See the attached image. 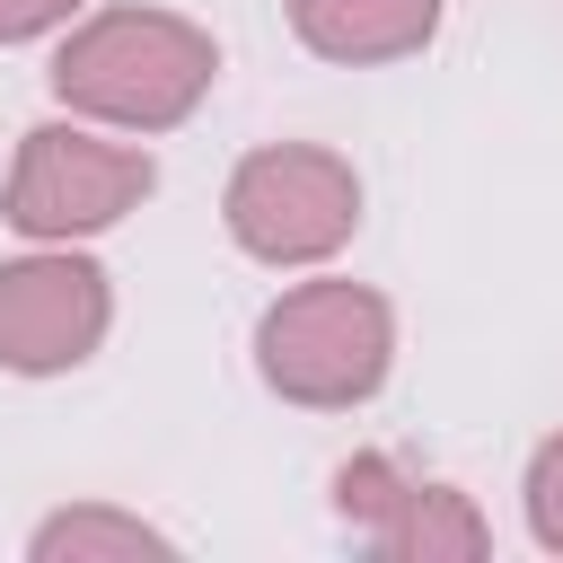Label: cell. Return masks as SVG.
I'll list each match as a JSON object with an SVG mask.
<instances>
[{
    "label": "cell",
    "instance_id": "obj_1",
    "mask_svg": "<svg viewBox=\"0 0 563 563\" xmlns=\"http://www.w3.org/2000/svg\"><path fill=\"white\" fill-rule=\"evenodd\" d=\"M53 97L79 114V123H106V132H176L211 79H220V44L211 26L176 18V9H97L62 35L53 53Z\"/></svg>",
    "mask_w": 563,
    "mask_h": 563
},
{
    "label": "cell",
    "instance_id": "obj_2",
    "mask_svg": "<svg viewBox=\"0 0 563 563\" xmlns=\"http://www.w3.org/2000/svg\"><path fill=\"white\" fill-rule=\"evenodd\" d=\"M396 369V308L369 282H299L255 317V378L282 405L352 413Z\"/></svg>",
    "mask_w": 563,
    "mask_h": 563
},
{
    "label": "cell",
    "instance_id": "obj_3",
    "mask_svg": "<svg viewBox=\"0 0 563 563\" xmlns=\"http://www.w3.org/2000/svg\"><path fill=\"white\" fill-rule=\"evenodd\" d=\"M220 220L273 273L282 264H325L361 229V176H352V158H334L317 141H264L229 167Z\"/></svg>",
    "mask_w": 563,
    "mask_h": 563
},
{
    "label": "cell",
    "instance_id": "obj_4",
    "mask_svg": "<svg viewBox=\"0 0 563 563\" xmlns=\"http://www.w3.org/2000/svg\"><path fill=\"white\" fill-rule=\"evenodd\" d=\"M150 185H158L150 150L97 141L88 123H35V132L18 141L0 220L26 229V238H44V246H70V238H97V229H114L123 211H141Z\"/></svg>",
    "mask_w": 563,
    "mask_h": 563
},
{
    "label": "cell",
    "instance_id": "obj_5",
    "mask_svg": "<svg viewBox=\"0 0 563 563\" xmlns=\"http://www.w3.org/2000/svg\"><path fill=\"white\" fill-rule=\"evenodd\" d=\"M106 325H114L106 264H88L70 246H44V255L0 264V369L62 378V369H79L106 343Z\"/></svg>",
    "mask_w": 563,
    "mask_h": 563
},
{
    "label": "cell",
    "instance_id": "obj_6",
    "mask_svg": "<svg viewBox=\"0 0 563 563\" xmlns=\"http://www.w3.org/2000/svg\"><path fill=\"white\" fill-rule=\"evenodd\" d=\"M334 510L387 554V563H475L493 545L484 510L457 493V484H422L405 475L396 457H343L334 466Z\"/></svg>",
    "mask_w": 563,
    "mask_h": 563
},
{
    "label": "cell",
    "instance_id": "obj_7",
    "mask_svg": "<svg viewBox=\"0 0 563 563\" xmlns=\"http://www.w3.org/2000/svg\"><path fill=\"white\" fill-rule=\"evenodd\" d=\"M282 9H290V35L343 70L405 62L440 35V0H282Z\"/></svg>",
    "mask_w": 563,
    "mask_h": 563
},
{
    "label": "cell",
    "instance_id": "obj_8",
    "mask_svg": "<svg viewBox=\"0 0 563 563\" xmlns=\"http://www.w3.org/2000/svg\"><path fill=\"white\" fill-rule=\"evenodd\" d=\"M35 563H141V554H167V537L132 510H106V501H79V510H53L35 537H26Z\"/></svg>",
    "mask_w": 563,
    "mask_h": 563
},
{
    "label": "cell",
    "instance_id": "obj_9",
    "mask_svg": "<svg viewBox=\"0 0 563 563\" xmlns=\"http://www.w3.org/2000/svg\"><path fill=\"white\" fill-rule=\"evenodd\" d=\"M528 537L545 554H563V431L537 440V457H528Z\"/></svg>",
    "mask_w": 563,
    "mask_h": 563
},
{
    "label": "cell",
    "instance_id": "obj_10",
    "mask_svg": "<svg viewBox=\"0 0 563 563\" xmlns=\"http://www.w3.org/2000/svg\"><path fill=\"white\" fill-rule=\"evenodd\" d=\"M70 18H79V0H0V44L53 35V26H70Z\"/></svg>",
    "mask_w": 563,
    "mask_h": 563
}]
</instances>
